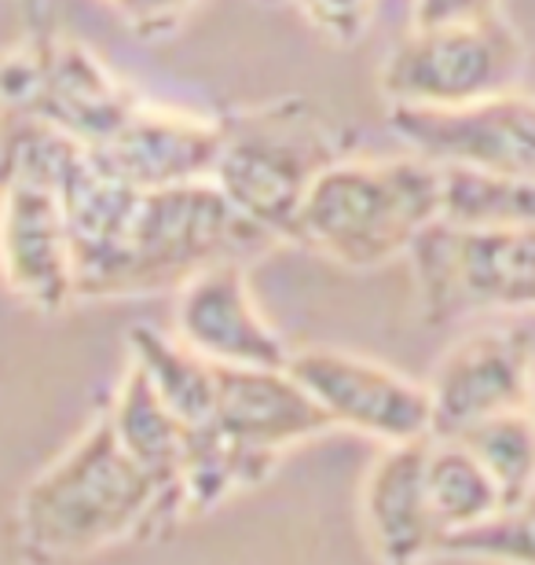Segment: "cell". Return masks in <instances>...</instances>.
<instances>
[{"mask_svg":"<svg viewBox=\"0 0 535 565\" xmlns=\"http://www.w3.org/2000/svg\"><path fill=\"white\" fill-rule=\"evenodd\" d=\"M443 217V169L418 154H345L315 180L290 243L352 273L407 257Z\"/></svg>","mask_w":535,"mask_h":565,"instance_id":"3957f363","label":"cell"},{"mask_svg":"<svg viewBox=\"0 0 535 565\" xmlns=\"http://www.w3.org/2000/svg\"><path fill=\"white\" fill-rule=\"evenodd\" d=\"M129 364L151 382L158 401L176 415L188 429H202L213 415L216 401V364L180 342L176 334H162L154 327H136L129 334Z\"/></svg>","mask_w":535,"mask_h":565,"instance_id":"e0dca14e","label":"cell"},{"mask_svg":"<svg viewBox=\"0 0 535 565\" xmlns=\"http://www.w3.org/2000/svg\"><path fill=\"white\" fill-rule=\"evenodd\" d=\"M426 440L385 445L363 481V529L382 565H422L440 555L443 533L426 492Z\"/></svg>","mask_w":535,"mask_h":565,"instance_id":"9a60e30c","label":"cell"},{"mask_svg":"<svg viewBox=\"0 0 535 565\" xmlns=\"http://www.w3.org/2000/svg\"><path fill=\"white\" fill-rule=\"evenodd\" d=\"M136 104L140 96L66 33H41L0 55V115L38 118L88 151L107 143Z\"/></svg>","mask_w":535,"mask_h":565,"instance_id":"8992f818","label":"cell"},{"mask_svg":"<svg viewBox=\"0 0 535 565\" xmlns=\"http://www.w3.org/2000/svg\"><path fill=\"white\" fill-rule=\"evenodd\" d=\"M432 437H459L506 412L535 408V342L521 327L459 338L426 379Z\"/></svg>","mask_w":535,"mask_h":565,"instance_id":"30bf717a","label":"cell"},{"mask_svg":"<svg viewBox=\"0 0 535 565\" xmlns=\"http://www.w3.org/2000/svg\"><path fill=\"white\" fill-rule=\"evenodd\" d=\"M110 4L136 38L158 41V38H169L199 0H110Z\"/></svg>","mask_w":535,"mask_h":565,"instance_id":"603a6c76","label":"cell"},{"mask_svg":"<svg viewBox=\"0 0 535 565\" xmlns=\"http://www.w3.org/2000/svg\"><path fill=\"white\" fill-rule=\"evenodd\" d=\"M454 440H462L495 481L503 511L535 495V408L495 415V419L470 426Z\"/></svg>","mask_w":535,"mask_h":565,"instance_id":"ffe728a7","label":"cell"},{"mask_svg":"<svg viewBox=\"0 0 535 565\" xmlns=\"http://www.w3.org/2000/svg\"><path fill=\"white\" fill-rule=\"evenodd\" d=\"M426 492L443 540L459 536L503 511L495 481L470 456V448L454 437L426 440Z\"/></svg>","mask_w":535,"mask_h":565,"instance_id":"ac0fdd59","label":"cell"},{"mask_svg":"<svg viewBox=\"0 0 535 565\" xmlns=\"http://www.w3.org/2000/svg\"><path fill=\"white\" fill-rule=\"evenodd\" d=\"M107 423L114 429V437H118V445L129 451V459L165 492V500L176 507L180 518H184L180 481H184L191 429L158 401L151 382H147L132 364L125 371L118 393H114Z\"/></svg>","mask_w":535,"mask_h":565,"instance_id":"2e32d148","label":"cell"},{"mask_svg":"<svg viewBox=\"0 0 535 565\" xmlns=\"http://www.w3.org/2000/svg\"><path fill=\"white\" fill-rule=\"evenodd\" d=\"M426 323L535 309V228L432 224L411 246Z\"/></svg>","mask_w":535,"mask_h":565,"instance_id":"52a82bcc","label":"cell"},{"mask_svg":"<svg viewBox=\"0 0 535 565\" xmlns=\"http://www.w3.org/2000/svg\"><path fill=\"white\" fill-rule=\"evenodd\" d=\"M389 132L437 166L535 180V96L521 88L451 110L389 107Z\"/></svg>","mask_w":535,"mask_h":565,"instance_id":"ba28073f","label":"cell"},{"mask_svg":"<svg viewBox=\"0 0 535 565\" xmlns=\"http://www.w3.org/2000/svg\"><path fill=\"white\" fill-rule=\"evenodd\" d=\"M443 169V224L459 228H535V180Z\"/></svg>","mask_w":535,"mask_h":565,"instance_id":"d6986e66","label":"cell"},{"mask_svg":"<svg viewBox=\"0 0 535 565\" xmlns=\"http://www.w3.org/2000/svg\"><path fill=\"white\" fill-rule=\"evenodd\" d=\"M260 4H279V0H260Z\"/></svg>","mask_w":535,"mask_h":565,"instance_id":"d4e9b609","label":"cell"},{"mask_svg":"<svg viewBox=\"0 0 535 565\" xmlns=\"http://www.w3.org/2000/svg\"><path fill=\"white\" fill-rule=\"evenodd\" d=\"M221 151V118L140 99L107 143L93 147V162L136 191L202 184Z\"/></svg>","mask_w":535,"mask_h":565,"instance_id":"7c38bea8","label":"cell"},{"mask_svg":"<svg viewBox=\"0 0 535 565\" xmlns=\"http://www.w3.org/2000/svg\"><path fill=\"white\" fill-rule=\"evenodd\" d=\"M287 371L315 401L334 429H356L382 445L432 437L426 382L345 349H293Z\"/></svg>","mask_w":535,"mask_h":565,"instance_id":"9c48e42d","label":"cell"},{"mask_svg":"<svg viewBox=\"0 0 535 565\" xmlns=\"http://www.w3.org/2000/svg\"><path fill=\"white\" fill-rule=\"evenodd\" d=\"M176 338L216 367H287L293 349L249 290L246 265H216L176 290Z\"/></svg>","mask_w":535,"mask_h":565,"instance_id":"4fadbf2b","label":"cell"},{"mask_svg":"<svg viewBox=\"0 0 535 565\" xmlns=\"http://www.w3.org/2000/svg\"><path fill=\"white\" fill-rule=\"evenodd\" d=\"M0 279L41 312L77 301L71 228L55 191L38 184L0 188Z\"/></svg>","mask_w":535,"mask_h":565,"instance_id":"5bb4252c","label":"cell"},{"mask_svg":"<svg viewBox=\"0 0 535 565\" xmlns=\"http://www.w3.org/2000/svg\"><path fill=\"white\" fill-rule=\"evenodd\" d=\"M330 44H356L374 15V0H290Z\"/></svg>","mask_w":535,"mask_h":565,"instance_id":"7402d4cb","label":"cell"},{"mask_svg":"<svg viewBox=\"0 0 535 565\" xmlns=\"http://www.w3.org/2000/svg\"><path fill=\"white\" fill-rule=\"evenodd\" d=\"M440 555L488 565H535V495L443 540Z\"/></svg>","mask_w":535,"mask_h":565,"instance_id":"44dd1931","label":"cell"},{"mask_svg":"<svg viewBox=\"0 0 535 565\" xmlns=\"http://www.w3.org/2000/svg\"><path fill=\"white\" fill-rule=\"evenodd\" d=\"M352 151L356 137L341 121L309 96L287 93L221 115V151L210 180L249 224L290 243L312 184Z\"/></svg>","mask_w":535,"mask_h":565,"instance_id":"277c9868","label":"cell"},{"mask_svg":"<svg viewBox=\"0 0 535 565\" xmlns=\"http://www.w3.org/2000/svg\"><path fill=\"white\" fill-rule=\"evenodd\" d=\"M528 44L503 11L448 26H411L385 55L378 88L389 107L451 110L521 85Z\"/></svg>","mask_w":535,"mask_h":565,"instance_id":"5b68a950","label":"cell"},{"mask_svg":"<svg viewBox=\"0 0 535 565\" xmlns=\"http://www.w3.org/2000/svg\"><path fill=\"white\" fill-rule=\"evenodd\" d=\"M202 429L271 478L282 451L334 426L287 367H216L213 415Z\"/></svg>","mask_w":535,"mask_h":565,"instance_id":"8fae6325","label":"cell"},{"mask_svg":"<svg viewBox=\"0 0 535 565\" xmlns=\"http://www.w3.org/2000/svg\"><path fill=\"white\" fill-rule=\"evenodd\" d=\"M276 239L249 224L213 180L132 191L107 243L74 268L77 301L180 290L216 265H249Z\"/></svg>","mask_w":535,"mask_h":565,"instance_id":"6da1fadb","label":"cell"},{"mask_svg":"<svg viewBox=\"0 0 535 565\" xmlns=\"http://www.w3.org/2000/svg\"><path fill=\"white\" fill-rule=\"evenodd\" d=\"M499 0H415V26H448V22H473L495 15Z\"/></svg>","mask_w":535,"mask_h":565,"instance_id":"cb8c5ba5","label":"cell"},{"mask_svg":"<svg viewBox=\"0 0 535 565\" xmlns=\"http://www.w3.org/2000/svg\"><path fill=\"white\" fill-rule=\"evenodd\" d=\"M184 518L118 445L107 415L85 429L19 500V547L55 565L136 536H158Z\"/></svg>","mask_w":535,"mask_h":565,"instance_id":"7a4b0ae2","label":"cell"}]
</instances>
